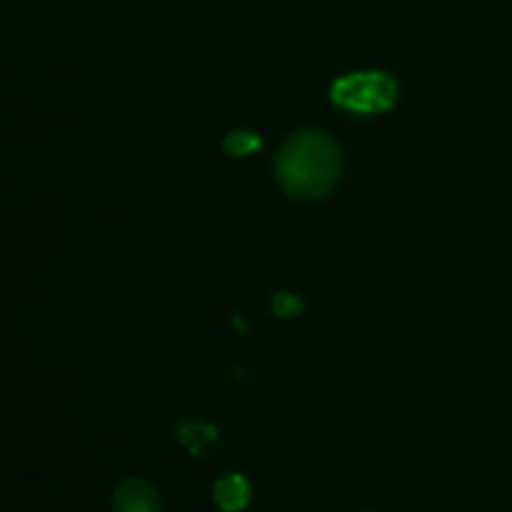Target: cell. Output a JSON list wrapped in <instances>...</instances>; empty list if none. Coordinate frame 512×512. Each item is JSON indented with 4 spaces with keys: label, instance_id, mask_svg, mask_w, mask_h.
<instances>
[{
    "label": "cell",
    "instance_id": "1",
    "mask_svg": "<svg viewBox=\"0 0 512 512\" xmlns=\"http://www.w3.org/2000/svg\"><path fill=\"white\" fill-rule=\"evenodd\" d=\"M280 185L295 198H323L340 175V150L323 130L290 135L278 153Z\"/></svg>",
    "mask_w": 512,
    "mask_h": 512
},
{
    "label": "cell",
    "instance_id": "3",
    "mask_svg": "<svg viewBox=\"0 0 512 512\" xmlns=\"http://www.w3.org/2000/svg\"><path fill=\"white\" fill-rule=\"evenodd\" d=\"M113 512H160L158 493L145 480H125L113 493Z\"/></svg>",
    "mask_w": 512,
    "mask_h": 512
},
{
    "label": "cell",
    "instance_id": "2",
    "mask_svg": "<svg viewBox=\"0 0 512 512\" xmlns=\"http://www.w3.org/2000/svg\"><path fill=\"white\" fill-rule=\"evenodd\" d=\"M398 88L385 73H355L333 85V100L358 113H378L393 105Z\"/></svg>",
    "mask_w": 512,
    "mask_h": 512
},
{
    "label": "cell",
    "instance_id": "4",
    "mask_svg": "<svg viewBox=\"0 0 512 512\" xmlns=\"http://www.w3.org/2000/svg\"><path fill=\"white\" fill-rule=\"evenodd\" d=\"M213 498L223 512H240L248 508L250 503V485L243 475L225 473L218 478L213 490Z\"/></svg>",
    "mask_w": 512,
    "mask_h": 512
}]
</instances>
